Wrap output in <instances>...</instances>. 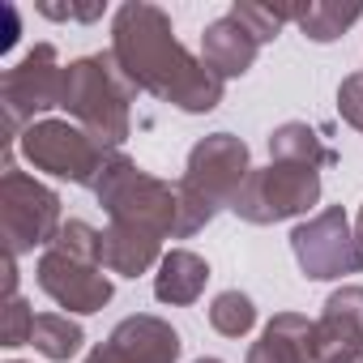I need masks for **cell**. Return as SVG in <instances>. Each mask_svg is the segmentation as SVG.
Returning <instances> with one entry per match:
<instances>
[{
    "mask_svg": "<svg viewBox=\"0 0 363 363\" xmlns=\"http://www.w3.org/2000/svg\"><path fill=\"white\" fill-rule=\"evenodd\" d=\"M43 13H48V18H77V22H90V18L103 13V5H94V9H73V5L60 9V5H43Z\"/></svg>",
    "mask_w": 363,
    "mask_h": 363,
    "instance_id": "24",
    "label": "cell"
},
{
    "mask_svg": "<svg viewBox=\"0 0 363 363\" xmlns=\"http://www.w3.org/2000/svg\"><path fill=\"white\" fill-rule=\"evenodd\" d=\"M124 363H175L179 359V333L158 316H128L116 325L107 342Z\"/></svg>",
    "mask_w": 363,
    "mask_h": 363,
    "instance_id": "12",
    "label": "cell"
},
{
    "mask_svg": "<svg viewBox=\"0 0 363 363\" xmlns=\"http://www.w3.org/2000/svg\"><path fill=\"white\" fill-rule=\"evenodd\" d=\"M197 363H223V359H197Z\"/></svg>",
    "mask_w": 363,
    "mask_h": 363,
    "instance_id": "28",
    "label": "cell"
},
{
    "mask_svg": "<svg viewBox=\"0 0 363 363\" xmlns=\"http://www.w3.org/2000/svg\"><path fill=\"white\" fill-rule=\"evenodd\" d=\"M60 86H65V69H56V48L39 43L18 69L5 73V120H9V128H18L26 116H35L43 107H60Z\"/></svg>",
    "mask_w": 363,
    "mask_h": 363,
    "instance_id": "10",
    "label": "cell"
},
{
    "mask_svg": "<svg viewBox=\"0 0 363 363\" xmlns=\"http://www.w3.org/2000/svg\"><path fill=\"white\" fill-rule=\"evenodd\" d=\"M257 52H261V43L252 39V30L240 22V18H218L210 30H206V65L227 82V77H240V73H248L252 69V60H257Z\"/></svg>",
    "mask_w": 363,
    "mask_h": 363,
    "instance_id": "14",
    "label": "cell"
},
{
    "mask_svg": "<svg viewBox=\"0 0 363 363\" xmlns=\"http://www.w3.org/2000/svg\"><path fill=\"white\" fill-rule=\"evenodd\" d=\"M316 350L320 359L342 350H363V286H342L329 295L316 320Z\"/></svg>",
    "mask_w": 363,
    "mask_h": 363,
    "instance_id": "13",
    "label": "cell"
},
{
    "mask_svg": "<svg viewBox=\"0 0 363 363\" xmlns=\"http://www.w3.org/2000/svg\"><path fill=\"white\" fill-rule=\"evenodd\" d=\"M128 99H133V82L120 73L111 56H86L65 69L60 107L103 150H116L128 137Z\"/></svg>",
    "mask_w": 363,
    "mask_h": 363,
    "instance_id": "3",
    "label": "cell"
},
{
    "mask_svg": "<svg viewBox=\"0 0 363 363\" xmlns=\"http://www.w3.org/2000/svg\"><path fill=\"white\" fill-rule=\"evenodd\" d=\"M269 154H274V162H303V167H333L337 162V154L329 145H320L308 124H282L269 137Z\"/></svg>",
    "mask_w": 363,
    "mask_h": 363,
    "instance_id": "17",
    "label": "cell"
},
{
    "mask_svg": "<svg viewBox=\"0 0 363 363\" xmlns=\"http://www.w3.org/2000/svg\"><path fill=\"white\" fill-rule=\"evenodd\" d=\"M103 269V235L86 223H65L39 261V286L69 312H99L111 299Z\"/></svg>",
    "mask_w": 363,
    "mask_h": 363,
    "instance_id": "4",
    "label": "cell"
},
{
    "mask_svg": "<svg viewBox=\"0 0 363 363\" xmlns=\"http://www.w3.org/2000/svg\"><path fill=\"white\" fill-rule=\"evenodd\" d=\"M359 244H363V210H359Z\"/></svg>",
    "mask_w": 363,
    "mask_h": 363,
    "instance_id": "27",
    "label": "cell"
},
{
    "mask_svg": "<svg viewBox=\"0 0 363 363\" xmlns=\"http://www.w3.org/2000/svg\"><path fill=\"white\" fill-rule=\"evenodd\" d=\"M30 342L48 354V359H73L77 350H82V329L69 320V316H60V312H43V316H35V329H30Z\"/></svg>",
    "mask_w": 363,
    "mask_h": 363,
    "instance_id": "18",
    "label": "cell"
},
{
    "mask_svg": "<svg viewBox=\"0 0 363 363\" xmlns=\"http://www.w3.org/2000/svg\"><path fill=\"white\" fill-rule=\"evenodd\" d=\"M0 223H5L9 257L30 252L35 244H56V235H60V201H56V193L35 184L30 175L9 167L5 184H0Z\"/></svg>",
    "mask_w": 363,
    "mask_h": 363,
    "instance_id": "8",
    "label": "cell"
},
{
    "mask_svg": "<svg viewBox=\"0 0 363 363\" xmlns=\"http://www.w3.org/2000/svg\"><path fill=\"white\" fill-rule=\"evenodd\" d=\"M111 60L133 82V90H150L184 111H210L223 103V77L175 43L167 13L154 5H124L116 13Z\"/></svg>",
    "mask_w": 363,
    "mask_h": 363,
    "instance_id": "1",
    "label": "cell"
},
{
    "mask_svg": "<svg viewBox=\"0 0 363 363\" xmlns=\"http://www.w3.org/2000/svg\"><path fill=\"white\" fill-rule=\"evenodd\" d=\"M337 103H342V116L363 133V73L359 77H346L342 90H337Z\"/></svg>",
    "mask_w": 363,
    "mask_h": 363,
    "instance_id": "23",
    "label": "cell"
},
{
    "mask_svg": "<svg viewBox=\"0 0 363 363\" xmlns=\"http://www.w3.org/2000/svg\"><path fill=\"white\" fill-rule=\"evenodd\" d=\"M94 193L107 206L116 227H133V231H145L154 240L175 235V223H179L175 189L154 179V175H145L141 167H133L124 154H107V167L99 175Z\"/></svg>",
    "mask_w": 363,
    "mask_h": 363,
    "instance_id": "5",
    "label": "cell"
},
{
    "mask_svg": "<svg viewBox=\"0 0 363 363\" xmlns=\"http://www.w3.org/2000/svg\"><path fill=\"white\" fill-rule=\"evenodd\" d=\"M363 18V9H342V5H308V9H295V22L308 39L316 43H329L337 39L346 26H354Z\"/></svg>",
    "mask_w": 363,
    "mask_h": 363,
    "instance_id": "19",
    "label": "cell"
},
{
    "mask_svg": "<svg viewBox=\"0 0 363 363\" xmlns=\"http://www.w3.org/2000/svg\"><path fill=\"white\" fill-rule=\"evenodd\" d=\"M30 329H35V316H30V308L18 299V295H9V303H5V346H22V342H30Z\"/></svg>",
    "mask_w": 363,
    "mask_h": 363,
    "instance_id": "22",
    "label": "cell"
},
{
    "mask_svg": "<svg viewBox=\"0 0 363 363\" xmlns=\"http://www.w3.org/2000/svg\"><path fill=\"white\" fill-rule=\"evenodd\" d=\"M86 363H124V359H120L111 346H99V350H90V359H86Z\"/></svg>",
    "mask_w": 363,
    "mask_h": 363,
    "instance_id": "25",
    "label": "cell"
},
{
    "mask_svg": "<svg viewBox=\"0 0 363 363\" xmlns=\"http://www.w3.org/2000/svg\"><path fill=\"white\" fill-rule=\"evenodd\" d=\"M248 145L231 133H214L206 137L201 145H193L189 154V171L184 179L175 184V197H179V223H175V235L189 240L193 231H201L218 206H231L235 193L244 189L248 179Z\"/></svg>",
    "mask_w": 363,
    "mask_h": 363,
    "instance_id": "2",
    "label": "cell"
},
{
    "mask_svg": "<svg viewBox=\"0 0 363 363\" xmlns=\"http://www.w3.org/2000/svg\"><path fill=\"white\" fill-rule=\"evenodd\" d=\"M291 248L308 278H342L363 269V244L350 235L342 210H320L312 223H299L291 231Z\"/></svg>",
    "mask_w": 363,
    "mask_h": 363,
    "instance_id": "9",
    "label": "cell"
},
{
    "mask_svg": "<svg viewBox=\"0 0 363 363\" xmlns=\"http://www.w3.org/2000/svg\"><path fill=\"white\" fill-rule=\"evenodd\" d=\"M158 244L162 240H154L145 231H133V227H116L111 223V231H103V265L111 274L137 278V274H145L158 261Z\"/></svg>",
    "mask_w": 363,
    "mask_h": 363,
    "instance_id": "16",
    "label": "cell"
},
{
    "mask_svg": "<svg viewBox=\"0 0 363 363\" xmlns=\"http://www.w3.org/2000/svg\"><path fill=\"white\" fill-rule=\"evenodd\" d=\"M320 197V175L303 162H269L261 171H248L244 189L235 193L231 210L248 223H278L312 210Z\"/></svg>",
    "mask_w": 363,
    "mask_h": 363,
    "instance_id": "6",
    "label": "cell"
},
{
    "mask_svg": "<svg viewBox=\"0 0 363 363\" xmlns=\"http://www.w3.org/2000/svg\"><path fill=\"white\" fill-rule=\"evenodd\" d=\"M22 150L39 171L73 179V184H99V175L107 167V150L82 124H69V120L30 124L22 137Z\"/></svg>",
    "mask_w": 363,
    "mask_h": 363,
    "instance_id": "7",
    "label": "cell"
},
{
    "mask_svg": "<svg viewBox=\"0 0 363 363\" xmlns=\"http://www.w3.org/2000/svg\"><path fill=\"white\" fill-rule=\"evenodd\" d=\"M206 278H210V265L189 252V248H175L162 257L158 265V278H154V295L162 303H197V295L206 291Z\"/></svg>",
    "mask_w": 363,
    "mask_h": 363,
    "instance_id": "15",
    "label": "cell"
},
{
    "mask_svg": "<svg viewBox=\"0 0 363 363\" xmlns=\"http://www.w3.org/2000/svg\"><path fill=\"white\" fill-rule=\"evenodd\" d=\"M210 325L223 333V337H244L252 325H257V308L248 295L240 291H223L214 303H210Z\"/></svg>",
    "mask_w": 363,
    "mask_h": 363,
    "instance_id": "20",
    "label": "cell"
},
{
    "mask_svg": "<svg viewBox=\"0 0 363 363\" xmlns=\"http://www.w3.org/2000/svg\"><path fill=\"white\" fill-rule=\"evenodd\" d=\"M231 18H240V22L252 30V39H257V43H269V39H278L282 22H291V18H295V9H269V5H235V9H231Z\"/></svg>",
    "mask_w": 363,
    "mask_h": 363,
    "instance_id": "21",
    "label": "cell"
},
{
    "mask_svg": "<svg viewBox=\"0 0 363 363\" xmlns=\"http://www.w3.org/2000/svg\"><path fill=\"white\" fill-rule=\"evenodd\" d=\"M248 363H320L316 350V320L282 312L265 325L261 342L248 350Z\"/></svg>",
    "mask_w": 363,
    "mask_h": 363,
    "instance_id": "11",
    "label": "cell"
},
{
    "mask_svg": "<svg viewBox=\"0 0 363 363\" xmlns=\"http://www.w3.org/2000/svg\"><path fill=\"white\" fill-rule=\"evenodd\" d=\"M320 363H363V350H342V354H329Z\"/></svg>",
    "mask_w": 363,
    "mask_h": 363,
    "instance_id": "26",
    "label": "cell"
}]
</instances>
